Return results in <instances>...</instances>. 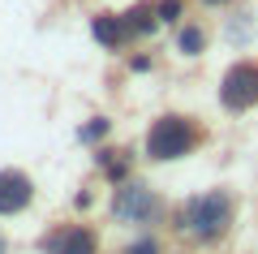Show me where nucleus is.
I'll return each instance as SVG.
<instances>
[{
	"label": "nucleus",
	"instance_id": "nucleus-2",
	"mask_svg": "<svg viewBox=\"0 0 258 254\" xmlns=\"http://www.w3.org/2000/svg\"><path fill=\"white\" fill-rule=\"evenodd\" d=\"M232 224V194L228 190H207V194H194L181 211H176V228L189 233L194 241H215L224 237Z\"/></svg>",
	"mask_w": 258,
	"mask_h": 254
},
{
	"label": "nucleus",
	"instance_id": "nucleus-3",
	"mask_svg": "<svg viewBox=\"0 0 258 254\" xmlns=\"http://www.w3.org/2000/svg\"><path fill=\"white\" fill-rule=\"evenodd\" d=\"M112 216L120 220V224H134V228H142V224H155L159 216H164V202H159V194L151 190V185H142V181H120V185H112Z\"/></svg>",
	"mask_w": 258,
	"mask_h": 254
},
{
	"label": "nucleus",
	"instance_id": "nucleus-5",
	"mask_svg": "<svg viewBox=\"0 0 258 254\" xmlns=\"http://www.w3.org/2000/svg\"><path fill=\"white\" fill-rule=\"evenodd\" d=\"M43 254H99V233L91 224H56L39 237Z\"/></svg>",
	"mask_w": 258,
	"mask_h": 254
},
{
	"label": "nucleus",
	"instance_id": "nucleus-15",
	"mask_svg": "<svg viewBox=\"0 0 258 254\" xmlns=\"http://www.w3.org/2000/svg\"><path fill=\"white\" fill-rule=\"evenodd\" d=\"M207 9H224V5H232V0H203Z\"/></svg>",
	"mask_w": 258,
	"mask_h": 254
},
{
	"label": "nucleus",
	"instance_id": "nucleus-8",
	"mask_svg": "<svg viewBox=\"0 0 258 254\" xmlns=\"http://www.w3.org/2000/svg\"><path fill=\"white\" fill-rule=\"evenodd\" d=\"M125 26H129V35H134V39H142V35H151L155 26H164L159 13H155V0H138V5H129V9H125Z\"/></svg>",
	"mask_w": 258,
	"mask_h": 254
},
{
	"label": "nucleus",
	"instance_id": "nucleus-13",
	"mask_svg": "<svg viewBox=\"0 0 258 254\" xmlns=\"http://www.w3.org/2000/svg\"><path fill=\"white\" fill-rule=\"evenodd\" d=\"M125 254H159V241L155 237H138V241H129Z\"/></svg>",
	"mask_w": 258,
	"mask_h": 254
},
{
	"label": "nucleus",
	"instance_id": "nucleus-1",
	"mask_svg": "<svg viewBox=\"0 0 258 254\" xmlns=\"http://www.w3.org/2000/svg\"><path fill=\"white\" fill-rule=\"evenodd\" d=\"M207 129L198 125L194 117H181V112H168V117L151 121L147 129V160L155 164H168V160H185V155H194L198 146H203Z\"/></svg>",
	"mask_w": 258,
	"mask_h": 254
},
{
	"label": "nucleus",
	"instance_id": "nucleus-14",
	"mask_svg": "<svg viewBox=\"0 0 258 254\" xmlns=\"http://www.w3.org/2000/svg\"><path fill=\"white\" fill-rule=\"evenodd\" d=\"M151 65H155V61H151V56H129V69H134V73H147Z\"/></svg>",
	"mask_w": 258,
	"mask_h": 254
},
{
	"label": "nucleus",
	"instance_id": "nucleus-12",
	"mask_svg": "<svg viewBox=\"0 0 258 254\" xmlns=\"http://www.w3.org/2000/svg\"><path fill=\"white\" fill-rule=\"evenodd\" d=\"M155 13H159V22H164V26H181L185 0H155Z\"/></svg>",
	"mask_w": 258,
	"mask_h": 254
},
{
	"label": "nucleus",
	"instance_id": "nucleus-11",
	"mask_svg": "<svg viewBox=\"0 0 258 254\" xmlns=\"http://www.w3.org/2000/svg\"><path fill=\"white\" fill-rule=\"evenodd\" d=\"M108 129H112V121H108V117H91L82 129H78V138H82L86 146H95V142H103V138H108Z\"/></svg>",
	"mask_w": 258,
	"mask_h": 254
},
{
	"label": "nucleus",
	"instance_id": "nucleus-6",
	"mask_svg": "<svg viewBox=\"0 0 258 254\" xmlns=\"http://www.w3.org/2000/svg\"><path fill=\"white\" fill-rule=\"evenodd\" d=\"M35 202V181L22 168H0V216H22Z\"/></svg>",
	"mask_w": 258,
	"mask_h": 254
},
{
	"label": "nucleus",
	"instance_id": "nucleus-16",
	"mask_svg": "<svg viewBox=\"0 0 258 254\" xmlns=\"http://www.w3.org/2000/svg\"><path fill=\"white\" fill-rule=\"evenodd\" d=\"M0 254H9V241H5V237H0Z\"/></svg>",
	"mask_w": 258,
	"mask_h": 254
},
{
	"label": "nucleus",
	"instance_id": "nucleus-9",
	"mask_svg": "<svg viewBox=\"0 0 258 254\" xmlns=\"http://www.w3.org/2000/svg\"><path fill=\"white\" fill-rule=\"evenodd\" d=\"M176 52H181V56H203L207 52L203 22H181V26H176Z\"/></svg>",
	"mask_w": 258,
	"mask_h": 254
},
{
	"label": "nucleus",
	"instance_id": "nucleus-4",
	"mask_svg": "<svg viewBox=\"0 0 258 254\" xmlns=\"http://www.w3.org/2000/svg\"><path fill=\"white\" fill-rule=\"evenodd\" d=\"M220 108L224 112H249L258 108V61H237L220 78Z\"/></svg>",
	"mask_w": 258,
	"mask_h": 254
},
{
	"label": "nucleus",
	"instance_id": "nucleus-7",
	"mask_svg": "<svg viewBox=\"0 0 258 254\" xmlns=\"http://www.w3.org/2000/svg\"><path fill=\"white\" fill-rule=\"evenodd\" d=\"M91 35H95V43H103L108 52H120V47L129 43V26H125V13H95L91 18Z\"/></svg>",
	"mask_w": 258,
	"mask_h": 254
},
{
	"label": "nucleus",
	"instance_id": "nucleus-10",
	"mask_svg": "<svg viewBox=\"0 0 258 254\" xmlns=\"http://www.w3.org/2000/svg\"><path fill=\"white\" fill-rule=\"evenodd\" d=\"M95 164H99V173L108 177L112 185L129 181V151H99V155H95Z\"/></svg>",
	"mask_w": 258,
	"mask_h": 254
}]
</instances>
